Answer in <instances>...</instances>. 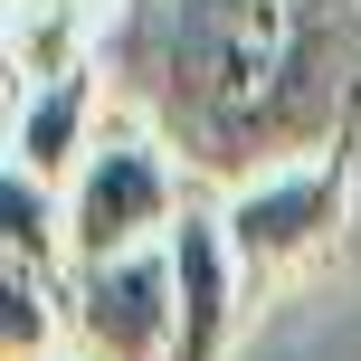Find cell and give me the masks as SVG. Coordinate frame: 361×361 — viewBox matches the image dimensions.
I'll return each instance as SVG.
<instances>
[{"label": "cell", "instance_id": "cell-1", "mask_svg": "<svg viewBox=\"0 0 361 361\" xmlns=\"http://www.w3.org/2000/svg\"><path fill=\"white\" fill-rule=\"evenodd\" d=\"M105 86L190 162L200 190L352 152L361 0H114Z\"/></svg>", "mask_w": 361, "mask_h": 361}, {"label": "cell", "instance_id": "cell-2", "mask_svg": "<svg viewBox=\"0 0 361 361\" xmlns=\"http://www.w3.org/2000/svg\"><path fill=\"white\" fill-rule=\"evenodd\" d=\"M219 219H228L238 276H247V305L305 286L352 228V152H305V162H267L247 180L219 190Z\"/></svg>", "mask_w": 361, "mask_h": 361}, {"label": "cell", "instance_id": "cell-3", "mask_svg": "<svg viewBox=\"0 0 361 361\" xmlns=\"http://www.w3.org/2000/svg\"><path fill=\"white\" fill-rule=\"evenodd\" d=\"M190 200H200L190 162H180L143 114H114V124L95 133V152L67 171V257L95 267V257H124V247H162Z\"/></svg>", "mask_w": 361, "mask_h": 361}, {"label": "cell", "instance_id": "cell-4", "mask_svg": "<svg viewBox=\"0 0 361 361\" xmlns=\"http://www.w3.org/2000/svg\"><path fill=\"white\" fill-rule=\"evenodd\" d=\"M67 333L86 361H171V333H180L171 247H124L95 267H67Z\"/></svg>", "mask_w": 361, "mask_h": 361}, {"label": "cell", "instance_id": "cell-5", "mask_svg": "<svg viewBox=\"0 0 361 361\" xmlns=\"http://www.w3.org/2000/svg\"><path fill=\"white\" fill-rule=\"evenodd\" d=\"M171 286H180V333H171V361H228L238 343V314H247V276H238V247H228V219L219 200H190L171 219Z\"/></svg>", "mask_w": 361, "mask_h": 361}, {"label": "cell", "instance_id": "cell-6", "mask_svg": "<svg viewBox=\"0 0 361 361\" xmlns=\"http://www.w3.org/2000/svg\"><path fill=\"white\" fill-rule=\"evenodd\" d=\"M95 133H105V57L10 86V162L67 180V171L95 152Z\"/></svg>", "mask_w": 361, "mask_h": 361}, {"label": "cell", "instance_id": "cell-7", "mask_svg": "<svg viewBox=\"0 0 361 361\" xmlns=\"http://www.w3.org/2000/svg\"><path fill=\"white\" fill-rule=\"evenodd\" d=\"M0 257H19V267H48L67 276V190H57L48 171L29 162H0Z\"/></svg>", "mask_w": 361, "mask_h": 361}, {"label": "cell", "instance_id": "cell-8", "mask_svg": "<svg viewBox=\"0 0 361 361\" xmlns=\"http://www.w3.org/2000/svg\"><path fill=\"white\" fill-rule=\"evenodd\" d=\"M67 324V276L0 257V361H38Z\"/></svg>", "mask_w": 361, "mask_h": 361}, {"label": "cell", "instance_id": "cell-9", "mask_svg": "<svg viewBox=\"0 0 361 361\" xmlns=\"http://www.w3.org/2000/svg\"><path fill=\"white\" fill-rule=\"evenodd\" d=\"M38 361H57V352H38Z\"/></svg>", "mask_w": 361, "mask_h": 361}]
</instances>
